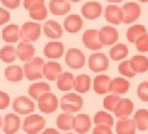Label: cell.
<instances>
[{
	"label": "cell",
	"instance_id": "6da1fadb",
	"mask_svg": "<svg viewBox=\"0 0 148 134\" xmlns=\"http://www.w3.org/2000/svg\"><path fill=\"white\" fill-rule=\"evenodd\" d=\"M83 104H84V101H83L82 96L77 92H69V93L64 94L61 98V109L66 113H78L79 110L83 108Z\"/></svg>",
	"mask_w": 148,
	"mask_h": 134
},
{
	"label": "cell",
	"instance_id": "7a4b0ae2",
	"mask_svg": "<svg viewBox=\"0 0 148 134\" xmlns=\"http://www.w3.org/2000/svg\"><path fill=\"white\" fill-rule=\"evenodd\" d=\"M43 65L45 61L41 57H34L25 63L22 67L24 76L29 81H38L43 77Z\"/></svg>",
	"mask_w": 148,
	"mask_h": 134
},
{
	"label": "cell",
	"instance_id": "3957f363",
	"mask_svg": "<svg viewBox=\"0 0 148 134\" xmlns=\"http://www.w3.org/2000/svg\"><path fill=\"white\" fill-rule=\"evenodd\" d=\"M21 127L26 134H38L46 127V119L40 114L31 113L27 114V117L24 119V122L21 124Z\"/></svg>",
	"mask_w": 148,
	"mask_h": 134
},
{
	"label": "cell",
	"instance_id": "277c9868",
	"mask_svg": "<svg viewBox=\"0 0 148 134\" xmlns=\"http://www.w3.org/2000/svg\"><path fill=\"white\" fill-rule=\"evenodd\" d=\"M42 34V27L38 22L27 21L20 29V39L26 42H35Z\"/></svg>",
	"mask_w": 148,
	"mask_h": 134
},
{
	"label": "cell",
	"instance_id": "5b68a950",
	"mask_svg": "<svg viewBox=\"0 0 148 134\" xmlns=\"http://www.w3.org/2000/svg\"><path fill=\"white\" fill-rule=\"evenodd\" d=\"M88 67L91 72H105L109 68V57L103 52H94L88 58Z\"/></svg>",
	"mask_w": 148,
	"mask_h": 134
},
{
	"label": "cell",
	"instance_id": "8992f818",
	"mask_svg": "<svg viewBox=\"0 0 148 134\" xmlns=\"http://www.w3.org/2000/svg\"><path fill=\"white\" fill-rule=\"evenodd\" d=\"M38 102V108L42 113L46 114H51L57 110V108L59 107V101L57 98V96L52 92H46L42 96L37 99Z\"/></svg>",
	"mask_w": 148,
	"mask_h": 134
},
{
	"label": "cell",
	"instance_id": "52a82bcc",
	"mask_svg": "<svg viewBox=\"0 0 148 134\" xmlns=\"http://www.w3.org/2000/svg\"><path fill=\"white\" fill-rule=\"evenodd\" d=\"M66 63L68 67L73 68V70H79L83 68L86 63L85 55L83 51H80L79 49H69L66 52Z\"/></svg>",
	"mask_w": 148,
	"mask_h": 134
},
{
	"label": "cell",
	"instance_id": "ba28073f",
	"mask_svg": "<svg viewBox=\"0 0 148 134\" xmlns=\"http://www.w3.org/2000/svg\"><path fill=\"white\" fill-rule=\"evenodd\" d=\"M35 108H36V106L34 103V101H32V98L26 97V96L16 97L12 102V109L17 114H26V115L31 114L35 112Z\"/></svg>",
	"mask_w": 148,
	"mask_h": 134
},
{
	"label": "cell",
	"instance_id": "9c48e42d",
	"mask_svg": "<svg viewBox=\"0 0 148 134\" xmlns=\"http://www.w3.org/2000/svg\"><path fill=\"white\" fill-rule=\"evenodd\" d=\"M122 14H123V24H132L138 20V17L141 16V6L137 3H125L122 5Z\"/></svg>",
	"mask_w": 148,
	"mask_h": 134
},
{
	"label": "cell",
	"instance_id": "30bf717a",
	"mask_svg": "<svg viewBox=\"0 0 148 134\" xmlns=\"http://www.w3.org/2000/svg\"><path fill=\"white\" fill-rule=\"evenodd\" d=\"M119 31L114 26H104L99 30V40L103 46H112L119 41Z\"/></svg>",
	"mask_w": 148,
	"mask_h": 134
},
{
	"label": "cell",
	"instance_id": "8fae6325",
	"mask_svg": "<svg viewBox=\"0 0 148 134\" xmlns=\"http://www.w3.org/2000/svg\"><path fill=\"white\" fill-rule=\"evenodd\" d=\"M83 45L85 46L88 50H91V51H99V50L103 47L100 40H99V31L95 29H90L86 30L84 34H83Z\"/></svg>",
	"mask_w": 148,
	"mask_h": 134
},
{
	"label": "cell",
	"instance_id": "7c38bea8",
	"mask_svg": "<svg viewBox=\"0 0 148 134\" xmlns=\"http://www.w3.org/2000/svg\"><path fill=\"white\" fill-rule=\"evenodd\" d=\"M91 118L85 113H78L73 119V131L77 134H85L91 129Z\"/></svg>",
	"mask_w": 148,
	"mask_h": 134
},
{
	"label": "cell",
	"instance_id": "4fadbf2b",
	"mask_svg": "<svg viewBox=\"0 0 148 134\" xmlns=\"http://www.w3.org/2000/svg\"><path fill=\"white\" fill-rule=\"evenodd\" d=\"M104 16L108 22H110L111 25H120L123 24V14L122 9L116 4H109L105 8Z\"/></svg>",
	"mask_w": 148,
	"mask_h": 134
},
{
	"label": "cell",
	"instance_id": "5bb4252c",
	"mask_svg": "<svg viewBox=\"0 0 148 134\" xmlns=\"http://www.w3.org/2000/svg\"><path fill=\"white\" fill-rule=\"evenodd\" d=\"M21 127V121L17 113H9L3 121V132L5 134H16Z\"/></svg>",
	"mask_w": 148,
	"mask_h": 134
},
{
	"label": "cell",
	"instance_id": "9a60e30c",
	"mask_svg": "<svg viewBox=\"0 0 148 134\" xmlns=\"http://www.w3.org/2000/svg\"><path fill=\"white\" fill-rule=\"evenodd\" d=\"M43 55L48 60H58L64 55V45L57 40L48 42L43 49Z\"/></svg>",
	"mask_w": 148,
	"mask_h": 134
},
{
	"label": "cell",
	"instance_id": "2e32d148",
	"mask_svg": "<svg viewBox=\"0 0 148 134\" xmlns=\"http://www.w3.org/2000/svg\"><path fill=\"white\" fill-rule=\"evenodd\" d=\"M103 14V6L100 3L89 1L85 3L82 8V15L88 20H96Z\"/></svg>",
	"mask_w": 148,
	"mask_h": 134
},
{
	"label": "cell",
	"instance_id": "e0dca14e",
	"mask_svg": "<svg viewBox=\"0 0 148 134\" xmlns=\"http://www.w3.org/2000/svg\"><path fill=\"white\" fill-rule=\"evenodd\" d=\"M133 109H135V104L131 99L128 98H121L119 101V103L116 106V108L114 110V115L119 118H126L130 117L133 113Z\"/></svg>",
	"mask_w": 148,
	"mask_h": 134
},
{
	"label": "cell",
	"instance_id": "ac0fdd59",
	"mask_svg": "<svg viewBox=\"0 0 148 134\" xmlns=\"http://www.w3.org/2000/svg\"><path fill=\"white\" fill-rule=\"evenodd\" d=\"M49 12L56 16H63L71 12V1L69 0H51L49 1Z\"/></svg>",
	"mask_w": 148,
	"mask_h": 134
},
{
	"label": "cell",
	"instance_id": "d6986e66",
	"mask_svg": "<svg viewBox=\"0 0 148 134\" xmlns=\"http://www.w3.org/2000/svg\"><path fill=\"white\" fill-rule=\"evenodd\" d=\"M83 19L77 15V14H71V15H68L66 19L63 21V27L64 30L69 34H77V32H79L83 27Z\"/></svg>",
	"mask_w": 148,
	"mask_h": 134
},
{
	"label": "cell",
	"instance_id": "ffe728a7",
	"mask_svg": "<svg viewBox=\"0 0 148 134\" xmlns=\"http://www.w3.org/2000/svg\"><path fill=\"white\" fill-rule=\"evenodd\" d=\"M42 30H43V34L51 40H58L59 37H62V35H63L62 26L54 20L46 21Z\"/></svg>",
	"mask_w": 148,
	"mask_h": 134
},
{
	"label": "cell",
	"instance_id": "44dd1931",
	"mask_svg": "<svg viewBox=\"0 0 148 134\" xmlns=\"http://www.w3.org/2000/svg\"><path fill=\"white\" fill-rule=\"evenodd\" d=\"M110 77L108 75H98L95 76V78L92 80V88H94V92L98 94H108L110 90Z\"/></svg>",
	"mask_w": 148,
	"mask_h": 134
},
{
	"label": "cell",
	"instance_id": "7402d4cb",
	"mask_svg": "<svg viewBox=\"0 0 148 134\" xmlns=\"http://www.w3.org/2000/svg\"><path fill=\"white\" fill-rule=\"evenodd\" d=\"M16 52H17V57L24 62H27L30 60L34 58L35 56V52H36V49L35 46L32 45L31 42H26V41H22L17 45L16 47Z\"/></svg>",
	"mask_w": 148,
	"mask_h": 134
},
{
	"label": "cell",
	"instance_id": "603a6c76",
	"mask_svg": "<svg viewBox=\"0 0 148 134\" xmlns=\"http://www.w3.org/2000/svg\"><path fill=\"white\" fill-rule=\"evenodd\" d=\"M1 37L6 44H15L20 39V26L16 24H9L4 27L1 32Z\"/></svg>",
	"mask_w": 148,
	"mask_h": 134
},
{
	"label": "cell",
	"instance_id": "cb8c5ba5",
	"mask_svg": "<svg viewBox=\"0 0 148 134\" xmlns=\"http://www.w3.org/2000/svg\"><path fill=\"white\" fill-rule=\"evenodd\" d=\"M62 72H63L62 66L58 62L48 61V62H45V65H43V77H46L51 82L57 81L58 76L61 75Z\"/></svg>",
	"mask_w": 148,
	"mask_h": 134
},
{
	"label": "cell",
	"instance_id": "d4e9b609",
	"mask_svg": "<svg viewBox=\"0 0 148 134\" xmlns=\"http://www.w3.org/2000/svg\"><path fill=\"white\" fill-rule=\"evenodd\" d=\"M130 87H131V83H130L126 78L116 77V78H114V80L110 81L109 90H110L111 93L121 96V94L127 93L128 90H130Z\"/></svg>",
	"mask_w": 148,
	"mask_h": 134
},
{
	"label": "cell",
	"instance_id": "484cf974",
	"mask_svg": "<svg viewBox=\"0 0 148 134\" xmlns=\"http://www.w3.org/2000/svg\"><path fill=\"white\" fill-rule=\"evenodd\" d=\"M115 129L117 134H136L137 131L135 122L130 117L119 118V121L115 124Z\"/></svg>",
	"mask_w": 148,
	"mask_h": 134
},
{
	"label": "cell",
	"instance_id": "4316f807",
	"mask_svg": "<svg viewBox=\"0 0 148 134\" xmlns=\"http://www.w3.org/2000/svg\"><path fill=\"white\" fill-rule=\"evenodd\" d=\"M74 75L72 72H62L61 75L58 76L57 81V88L61 92H69L71 90H73L74 86Z\"/></svg>",
	"mask_w": 148,
	"mask_h": 134
},
{
	"label": "cell",
	"instance_id": "83f0119b",
	"mask_svg": "<svg viewBox=\"0 0 148 134\" xmlns=\"http://www.w3.org/2000/svg\"><path fill=\"white\" fill-rule=\"evenodd\" d=\"M91 85H92V81L91 78L85 75V73H82V75L77 76L74 78V86L73 88L75 90L77 93H86L89 92V90L91 88Z\"/></svg>",
	"mask_w": 148,
	"mask_h": 134
},
{
	"label": "cell",
	"instance_id": "f1b7e54d",
	"mask_svg": "<svg viewBox=\"0 0 148 134\" xmlns=\"http://www.w3.org/2000/svg\"><path fill=\"white\" fill-rule=\"evenodd\" d=\"M51 91V86L48 85L47 82H35L29 87V96L30 98L37 101L41 96L46 92H49Z\"/></svg>",
	"mask_w": 148,
	"mask_h": 134
},
{
	"label": "cell",
	"instance_id": "f546056e",
	"mask_svg": "<svg viewBox=\"0 0 148 134\" xmlns=\"http://www.w3.org/2000/svg\"><path fill=\"white\" fill-rule=\"evenodd\" d=\"M5 78L9 82L16 83V82H21L24 78V70L22 67L17 66V65H10L5 68Z\"/></svg>",
	"mask_w": 148,
	"mask_h": 134
},
{
	"label": "cell",
	"instance_id": "4dcf8cb0",
	"mask_svg": "<svg viewBox=\"0 0 148 134\" xmlns=\"http://www.w3.org/2000/svg\"><path fill=\"white\" fill-rule=\"evenodd\" d=\"M133 122L136 124V128L140 132H145L148 129V110L141 108L133 114Z\"/></svg>",
	"mask_w": 148,
	"mask_h": 134
},
{
	"label": "cell",
	"instance_id": "1f68e13d",
	"mask_svg": "<svg viewBox=\"0 0 148 134\" xmlns=\"http://www.w3.org/2000/svg\"><path fill=\"white\" fill-rule=\"evenodd\" d=\"M73 119H74V114L72 113H61L56 119V124L59 131L63 132H69L73 129Z\"/></svg>",
	"mask_w": 148,
	"mask_h": 134
},
{
	"label": "cell",
	"instance_id": "d6a6232c",
	"mask_svg": "<svg viewBox=\"0 0 148 134\" xmlns=\"http://www.w3.org/2000/svg\"><path fill=\"white\" fill-rule=\"evenodd\" d=\"M131 66L133 68V71L137 73H145L148 71V57L145 56V55H136L133 56L131 60Z\"/></svg>",
	"mask_w": 148,
	"mask_h": 134
},
{
	"label": "cell",
	"instance_id": "836d02e7",
	"mask_svg": "<svg viewBox=\"0 0 148 134\" xmlns=\"http://www.w3.org/2000/svg\"><path fill=\"white\" fill-rule=\"evenodd\" d=\"M110 58L112 61H122L128 56V47L125 44H115L110 50Z\"/></svg>",
	"mask_w": 148,
	"mask_h": 134
},
{
	"label": "cell",
	"instance_id": "e575fe53",
	"mask_svg": "<svg viewBox=\"0 0 148 134\" xmlns=\"http://www.w3.org/2000/svg\"><path fill=\"white\" fill-rule=\"evenodd\" d=\"M147 32V29L146 26H143L141 24H136V25H132L128 27V30L126 31V39L128 40V42L131 44H135L136 40L142 36L143 34Z\"/></svg>",
	"mask_w": 148,
	"mask_h": 134
},
{
	"label": "cell",
	"instance_id": "d590c367",
	"mask_svg": "<svg viewBox=\"0 0 148 134\" xmlns=\"http://www.w3.org/2000/svg\"><path fill=\"white\" fill-rule=\"evenodd\" d=\"M17 57V52L16 49L12 45H5L4 47L0 49V60L5 63H11L16 60Z\"/></svg>",
	"mask_w": 148,
	"mask_h": 134
},
{
	"label": "cell",
	"instance_id": "8d00e7d4",
	"mask_svg": "<svg viewBox=\"0 0 148 134\" xmlns=\"http://www.w3.org/2000/svg\"><path fill=\"white\" fill-rule=\"evenodd\" d=\"M92 122L95 123V126L98 124H103V126H109V127H112L114 126V117L108 112H104V110H99L96 112L94 118H92Z\"/></svg>",
	"mask_w": 148,
	"mask_h": 134
},
{
	"label": "cell",
	"instance_id": "74e56055",
	"mask_svg": "<svg viewBox=\"0 0 148 134\" xmlns=\"http://www.w3.org/2000/svg\"><path fill=\"white\" fill-rule=\"evenodd\" d=\"M120 99H121V97H120L119 94H114V93L108 94V96H106L105 98H104V101H103L104 108H105L106 110H109V112H114Z\"/></svg>",
	"mask_w": 148,
	"mask_h": 134
},
{
	"label": "cell",
	"instance_id": "f35d334b",
	"mask_svg": "<svg viewBox=\"0 0 148 134\" xmlns=\"http://www.w3.org/2000/svg\"><path fill=\"white\" fill-rule=\"evenodd\" d=\"M119 72L121 73L123 77H127V78H133L136 76V72L133 71V68L131 66V62L126 61V60L119 65Z\"/></svg>",
	"mask_w": 148,
	"mask_h": 134
},
{
	"label": "cell",
	"instance_id": "ab89813d",
	"mask_svg": "<svg viewBox=\"0 0 148 134\" xmlns=\"http://www.w3.org/2000/svg\"><path fill=\"white\" fill-rule=\"evenodd\" d=\"M29 15L30 17L34 21H42V20H46L47 19V15H48V9L46 8L45 5L41 6L36 10H32V11H29Z\"/></svg>",
	"mask_w": 148,
	"mask_h": 134
},
{
	"label": "cell",
	"instance_id": "60d3db41",
	"mask_svg": "<svg viewBox=\"0 0 148 134\" xmlns=\"http://www.w3.org/2000/svg\"><path fill=\"white\" fill-rule=\"evenodd\" d=\"M135 46L137 49L138 52H148V32H146V34H143L142 36H140L136 42H135Z\"/></svg>",
	"mask_w": 148,
	"mask_h": 134
},
{
	"label": "cell",
	"instance_id": "b9f144b4",
	"mask_svg": "<svg viewBox=\"0 0 148 134\" xmlns=\"http://www.w3.org/2000/svg\"><path fill=\"white\" fill-rule=\"evenodd\" d=\"M137 96L142 102H148V81L141 82L137 87Z\"/></svg>",
	"mask_w": 148,
	"mask_h": 134
},
{
	"label": "cell",
	"instance_id": "7bdbcfd3",
	"mask_svg": "<svg viewBox=\"0 0 148 134\" xmlns=\"http://www.w3.org/2000/svg\"><path fill=\"white\" fill-rule=\"evenodd\" d=\"M45 5V0H24V8L27 11L36 10Z\"/></svg>",
	"mask_w": 148,
	"mask_h": 134
},
{
	"label": "cell",
	"instance_id": "ee69618b",
	"mask_svg": "<svg viewBox=\"0 0 148 134\" xmlns=\"http://www.w3.org/2000/svg\"><path fill=\"white\" fill-rule=\"evenodd\" d=\"M10 96H9L6 92L0 91V110L6 109L9 106H10Z\"/></svg>",
	"mask_w": 148,
	"mask_h": 134
},
{
	"label": "cell",
	"instance_id": "f6af8a7d",
	"mask_svg": "<svg viewBox=\"0 0 148 134\" xmlns=\"http://www.w3.org/2000/svg\"><path fill=\"white\" fill-rule=\"evenodd\" d=\"M92 134H112L111 127L109 126H103V124H98L92 129Z\"/></svg>",
	"mask_w": 148,
	"mask_h": 134
},
{
	"label": "cell",
	"instance_id": "bcb514c9",
	"mask_svg": "<svg viewBox=\"0 0 148 134\" xmlns=\"http://www.w3.org/2000/svg\"><path fill=\"white\" fill-rule=\"evenodd\" d=\"M21 0H1V4L5 8L10 9V10H14V9H17L20 6Z\"/></svg>",
	"mask_w": 148,
	"mask_h": 134
},
{
	"label": "cell",
	"instance_id": "7dc6e473",
	"mask_svg": "<svg viewBox=\"0 0 148 134\" xmlns=\"http://www.w3.org/2000/svg\"><path fill=\"white\" fill-rule=\"evenodd\" d=\"M10 12H9L6 9L0 8V25H5L6 22L10 21Z\"/></svg>",
	"mask_w": 148,
	"mask_h": 134
},
{
	"label": "cell",
	"instance_id": "c3c4849f",
	"mask_svg": "<svg viewBox=\"0 0 148 134\" xmlns=\"http://www.w3.org/2000/svg\"><path fill=\"white\" fill-rule=\"evenodd\" d=\"M40 134H61V133H59L57 129H54V128H46Z\"/></svg>",
	"mask_w": 148,
	"mask_h": 134
},
{
	"label": "cell",
	"instance_id": "681fc988",
	"mask_svg": "<svg viewBox=\"0 0 148 134\" xmlns=\"http://www.w3.org/2000/svg\"><path fill=\"white\" fill-rule=\"evenodd\" d=\"M108 3H111V4H117V3H122L123 0H106Z\"/></svg>",
	"mask_w": 148,
	"mask_h": 134
},
{
	"label": "cell",
	"instance_id": "f907efd6",
	"mask_svg": "<svg viewBox=\"0 0 148 134\" xmlns=\"http://www.w3.org/2000/svg\"><path fill=\"white\" fill-rule=\"evenodd\" d=\"M0 128H3V118H1V115H0Z\"/></svg>",
	"mask_w": 148,
	"mask_h": 134
},
{
	"label": "cell",
	"instance_id": "816d5d0a",
	"mask_svg": "<svg viewBox=\"0 0 148 134\" xmlns=\"http://www.w3.org/2000/svg\"><path fill=\"white\" fill-rule=\"evenodd\" d=\"M71 3H79V1H82V0H69Z\"/></svg>",
	"mask_w": 148,
	"mask_h": 134
},
{
	"label": "cell",
	"instance_id": "f5cc1de1",
	"mask_svg": "<svg viewBox=\"0 0 148 134\" xmlns=\"http://www.w3.org/2000/svg\"><path fill=\"white\" fill-rule=\"evenodd\" d=\"M140 3H148V0H138Z\"/></svg>",
	"mask_w": 148,
	"mask_h": 134
},
{
	"label": "cell",
	"instance_id": "db71d44e",
	"mask_svg": "<svg viewBox=\"0 0 148 134\" xmlns=\"http://www.w3.org/2000/svg\"><path fill=\"white\" fill-rule=\"evenodd\" d=\"M64 134H77V133H72V132H68V133H64Z\"/></svg>",
	"mask_w": 148,
	"mask_h": 134
}]
</instances>
